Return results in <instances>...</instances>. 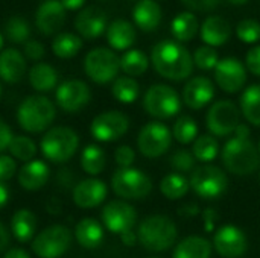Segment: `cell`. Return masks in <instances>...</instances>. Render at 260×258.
<instances>
[{
	"label": "cell",
	"mask_w": 260,
	"mask_h": 258,
	"mask_svg": "<svg viewBox=\"0 0 260 258\" xmlns=\"http://www.w3.org/2000/svg\"><path fill=\"white\" fill-rule=\"evenodd\" d=\"M151 62L155 71L169 81H184L193 71V58L189 50L174 40H163L152 47Z\"/></svg>",
	"instance_id": "cell-1"
},
{
	"label": "cell",
	"mask_w": 260,
	"mask_h": 258,
	"mask_svg": "<svg viewBox=\"0 0 260 258\" xmlns=\"http://www.w3.org/2000/svg\"><path fill=\"white\" fill-rule=\"evenodd\" d=\"M178 237V228L174 220L163 214H152L139 224L137 239L140 245L151 252H163L172 248Z\"/></svg>",
	"instance_id": "cell-2"
},
{
	"label": "cell",
	"mask_w": 260,
	"mask_h": 258,
	"mask_svg": "<svg viewBox=\"0 0 260 258\" xmlns=\"http://www.w3.org/2000/svg\"><path fill=\"white\" fill-rule=\"evenodd\" d=\"M224 169L236 176H247L257 172L260 167V155L257 146L250 138H230L221 152Z\"/></svg>",
	"instance_id": "cell-3"
},
{
	"label": "cell",
	"mask_w": 260,
	"mask_h": 258,
	"mask_svg": "<svg viewBox=\"0 0 260 258\" xmlns=\"http://www.w3.org/2000/svg\"><path fill=\"white\" fill-rule=\"evenodd\" d=\"M56 108L46 96H29L17 109V122L26 132H43L55 120Z\"/></svg>",
	"instance_id": "cell-4"
},
{
	"label": "cell",
	"mask_w": 260,
	"mask_h": 258,
	"mask_svg": "<svg viewBox=\"0 0 260 258\" xmlns=\"http://www.w3.org/2000/svg\"><path fill=\"white\" fill-rule=\"evenodd\" d=\"M40 148L43 157L50 163H67L79 148V137L72 128L55 126L43 135Z\"/></svg>",
	"instance_id": "cell-5"
},
{
	"label": "cell",
	"mask_w": 260,
	"mask_h": 258,
	"mask_svg": "<svg viewBox=\"0 0 260 258\" xmlns=\"http://www.w3.org/2000/svg\"><path fill=\"white\" fill-rule=\"evenodd\" d=\"M111 189L122 199L139 201L152 192V179L140 169L119 167L111 176Z\"/></svg>",
	"instance_id": "cell-6"
},
{
	"label": "cell",
	"mask_w": 260,
	"mask_h": 258,
	"mask_svg": "<svg viewBox=\"0 0 260 258\" xmlns=\"http://www.w3.org/2000/svg\"><path fill=\"white\" fill-rule=\"evenodd\" d=\"M143 109L157 120L172 119L181 109V97L171 85L155 84L143 96Z\"/></svg>",
	"instance_id": "cell-7"
},
{
	"label": "cell",
	"mask_w": 260,
	"mask_h": 258,
	"mask_svg": "<svg viewBox=\"0 0 260 258\" xmlns=\"http://www.w3.org/2000/svg\"><path fill=\"white\" fill-rule=\"evenodd\" d=\"M189 184L195 195L201 199H218L225 193L229 187V178L221 167L204 164L190 173Z\"/></svg>",
	"instance_id": "cell-8"
},
{
	"label": "cell",
	"mask_w": 260,
	"mask_h": 258,
	"mask_svg": "<svg viewBox=\"0 0 260 258\" xmlns=\"http://www.w3.org/2000/svg\"><path fill=\"white\" fill-rule=\"evenodd\" d=\"M241 123V109L232 100L215 102L206 114V126L213 137L225 138L235 134Z\"/></svg>",
	"instance_id": "cell-9"
},
{
	"label": "cell",
	"mask_w": 260,
	"mask_h": 258,
	"mask_svg": "<svg viewBox=\"0 0 260 258\" xmlns=\"http://www.w3.org/2000/svg\"><path fill=\"white\" fill-rule=\"evenodd\" d=\"M72 233L64 225L44 228L32 240V251L38 258H61L70 248Z\"/></svg>",
	"instance_id": "cell-10"
},
{
	"label": "cell",
	"mask_w": 260,
	"mask_h": 258,
	"mask_svg": "<svg viewBox=\"0 0 260 258\" xmlns=\"http://www.w3.org/2000/svg\"><path fill=\"white\" fill-rule=\"evenodd\" d=\"M84 70L93 82L108 84L116 79L120 70V58L107 47H98L87 53Z\"/></svg>",
	"instance_id": "cell-11"
},
{
	"label": "cell",
	"mask_w": 260,
	"mask_h": 258,
	"mask_svg": "<svg viewBox=\"0 0 260 258\" xmlns=\"http://www.w3.org/2000/svg\"><path fill=\"white\" fill-rule=\"evenodd\" d=\"M172 131L161 122L146 123L137 135V148L146 158H158L165 155L172 144Z\"/></svg>",
	"instance_id": "cell-12"
},
{
	"label": "cell",
	"mask_w": 260,
	"mask_h": 258,
	"mask_svg": "<svg viewBox=\"0 0 260 258\" xmlns=\"http://www.w3.org/2000/svg\"><path fill=\"white\" fill-rule=\"evenodd\" d=\"M128 129L129 119L123 113L116 109L98 114L90 125L91 137L102 143H110L122 138L128 132Z\"/></svg>",
	"instance_id": "cell-13"
},
{
	"label": "cell",
	"mask_w": 260,
	"mask_h": 258,
	"mask_svg": "<svg viewBox=\"0 0 260 258\" xmlns=\"http://www.w3.org/2000/svg\"><path fill=\"white\" fill-rule=\"evenodd\" d=\"M213 248L222 258H241L248 249L245 233L236 225H224L213 234Z\"/></svg>",
	"instance_id": "cell-14"
},
{
	"label": "cell",
	"mask_w": 260,
	"mask_h": 258,
	"mask_svg": "<svg viewBox=\"0 0 260 258\" xmlns=\"http://www.w3.org/2000/svg\"><path fill=\"white\" fill-rule=\"evenodd\" d=\"M101 217L104 227L110 233L122 236L133 230L137 220V213L136 208L125 201H111L102 208Z\"/></svg>",
	"instance_id": "cell-15"
},
{
	"label": "cell",
	"mask_w": 260,
	"mask_h": 258,
	"mask_svg": "<svg viewBox=\"0 0 260 258\" xmlns=\"http://www.w3.org/2000/svg\"><path fill=\"white\" fill-rule=\"evenodd\" d=\"M55 99L58 106L64 113L75 114L79 113L84 106H87V103L91 99V91L84 81L70 79L59 84L55 93Z\"/></svg>",
	"instance_id": "cell-16"
},
{
	"label": "cell",
	"mask_w": 260,
	"mask_h": 258,
	"mask_svg": "<svg viewBox=\"0 0 260 258\" xmlns=\"http://www.w3.org/2000/svg\"><path fill=\"white\" fill-rule=\"evenodd\" d=\"M215 81L222 91L235 94L247 84V67L236 58L219 59L215 67Z\"/></svg>",
	"instance_id": "cell-17"
},
{
	"label": "cell",
	"mask_w": 260,
	"mask_h": 258,
	"mask_svg": "<svg viewBox=\"0 0 260 258\" xmlns=\"http://www.w3.org/2000/svg\"><path fill=\"white\" fill-rule=\"evenodd\" d=\"M108 189L102 179L88 178L78 182L73 189V202L82 210H91L99 207L107 198Z\"/></svg>",
	"instance_id": "cell-18"
},
{
	"label": "cell",
	"mask_w": 260,
	"mask_h": 258,
	"mask_svg": "<svg viewBox=\"0 0 260 258\" xmlns=\"http://www.w3.org/2000/svg\"><path fill=\"white\" fill-rule=\"evenodd\" d=\"M215 97V85L206 76H197L187 81L183 87L181 99L190 109H201L212 102Z\"/></svg>",
	"instance_id": "cell-19"
},
{
	"label": "cell",
	"mask_w": 260,
	"mask_h": 258,
	"mask_svg": "<svg viewBox=\"0 0 260 258\" xmlns=\"http://www.w3.org/2000/svg\"><path fill=\"white\" fill-rule=\"evenodd\" d=\"M66 21V9L59 0H46L35 14V23L41 33L52 35L58 32Z\"/></svg>",
	"instance_id": "cell-20"
},
{
	"label": "cell",
	"mask_w": 260,
	"mask_h": 258,
	"mask_svg": "<svg viewBox=\"0 0 260 258\" xmlns=\"http://www.w3.org/2000/svg\"><path fill=\"white\" fill-rule=\"evenodd\" d=\"M75 27L84 38H98L107 32V14L96 6H88L78 14Z\"/></svg>",
	"instance_id": "cell-21"
},
{
	"label": "cell",
	"mask_w": 260,
	"mask_h": 258,
	"mask_svg": "<svg viewBox=\"0 0 260 258\" xmlns=\"http://www.w3.org/2000/svg\"><path fill=\"white\" fill-rule=\"evenodd\" d=\"M50 176V169L49 166L41 161V160H32L29 163H24L21 169L18 170L17 179L18 184L29 192L40 190L41 187L46 186Z\"/></svg>",
	"instance_id": "cell-22"
},
{
	"label": "cell",
	"mask_w": 260,
	"mask_h": 258,
	"mask_svg": "<svg viewBox=\"0 0 260 258\" xmlns=\"http://www.w3.org/2000/svg\"><path fill=\"white\" fill-rule=\"evenodd\" d=\"M201 38L210 47H219L230 40L232 26L221 15H210L201 24Z\"/></svg>",
	"instance_id": "cell-23"
},
{
	"label": "cell",
	"mask_w": 260,
	"mask_h": 258,
	"mask_svg": "<svg viewBox=\"0 0 260 258\" xmlns=\"http://www.w3.org/2000/svg\"><path fill=\"white\" fill-rule=\"evenodd\" d=\"M163 18L160 5L155 0H139L133 11V20L143 32L155 30Z\"/></svg>",
	"instance_id": "cell-24"
},
{
	"label": "cell",
	"mask_w": 260,
	"mask_h": 258,
	"mask_svg": "<svg viewBox=\"0 0 260 258\" xmlns=\"http://www.w3.org/2000/svg\"><path fill=\"white\" fill-rule=\"evenodd\" d=\"M26 71V61L17 49H6L0 53V78L8 84L21 81Z\"/></svg>",
	"instance_id": "cell-25"
},
{
	"label": "cell",
	"mask_w": 260,
	"mask_h": 258,
	"mask_svg": "<svg viewBox=\"0 0 260 258\" xmlns=\"http://www.w3.org/2000/svg\"><path fill=\"white\" fill-rule=\"evenodd\" d=\"M76 242L85 249H96L104 242V228L93 217L81 219L75 227Z\"/></svg>",
	"instance_id": "cell-26"
},
{
	"label": "cell",
	"mask_w": 260,
	"mask_h": 258,
	"mask_svg": "<svg viewBox=\"0 0 260 258\" xmlns=\"http://www.w3.org/2000/svg\"><path fill=\"white\" fill-rule=\"evenodd\" d=\"M107 40L114 50H126L136 41V29L123 18L114 20L107 27Z\"/></svg>",
	"instance_id": "cell-27"
},
{
	"label": "cell",
	"mask_w": 260,
	"mask_h": 258,
	"mask_svg": "<svg viewBox=\"0 0 260 258\" xmlns=\"http://www.w3.org/2000/svg\"><path fill=\"white\" fill-rule=\"evenodd\" d=\"M37 231V217L27 208L17 210L11 217V233L20 243L34 240Z\"/></svg>",
	"instance_id": "cell-28"
},
{
	"label": "cell",
	"mask_w": 260,
	"mask_h": 258,
	"mask_svg": "<svg viewBox=\"0 0 260 258\" xmlns=\"http://www.w3.org/2000/svg\"><path fill=\"white\" fill-rule=\"evenodd\" d=\"M212 243L200 236H189L183 239L172 254V258H210Z\"/></svg>",
	"instance_id": "cell-29"
},
{
	"label": "cell",
	"mask_w": 260,
	"mask_h": 258,
	"mask_svg": "<svg viewBox=\"0 0 260 258\" xmlns=\"http://www.w3.org/2000/svg\"><path fill=\"white\" fill-rule=\"evenodd\" d=\"M241 114L245 117V120L260 128V84H253L247 87L241 96Z\"/></svg>",
	"instance_id": "cell-30"
},
{
	"label": "cell",
	"mask_w": 260,
	"mask_h": 258,
	"mask_svg": "<svg viewBox=\"0 0 260 258\" xmlns=\"http://www.w3.org/2000/svg\"><path fill=\"white\" fill-rule=\"evenodd\" d=\"M198 30H200L198 18L193 12H189V11L180 12L177 17H174L171 23V32L178 43H186V41L193 40Z\"/></svg>",
	"instance_id": "cell-31"
},
{
	"label": "cell",
	"mask_w": 260,
	"mask_h": 258,
	"mask_svg": "<svg viewBox=\"0 0 260 258\" xmlns=\"http://www.w3.org/2000/svg\"><path fill=\"white\" fill-rule=\"evenodd\" d=\"M29 82L34 90L40 93L50 91L58 84V73L50 64H35L29 71Z\"/></svg>",
	"instance_id": "cell-32"
},
{
	"label": "cell",
	"mask_w": 260,
	"mask_h": 258,
	"mask_svg": "<svg viewBox=\"0 0 260 258\" xmlns=\"http://www.w3.org/2000/svg\"><path fill=\"white\" fill-rule=\"evenodd\" d=\"M107 166V155L98 144H87L81 154V167L85 173L96 176L104 172Z\"/></svg>",
	"instance_id": "cell-33"
},
{
	"label": "cell",
	"mask_w": 260,
	"mask_h": 258,
	"mask_svg": "<svg viewBox=\"0 0 260 258\" xmlns=\"http://www.w3.org/2000/svg\"><path fill=\"white\" fill-rule=\"evenodd\" d=\"M189 189H190L189 179L184 175L177 173V172L168 173L160 181V192L169 201H178V199L184 198L186 193L189 192Z\"/></svg>",
	"instance_id": "cell-34"
},
{
	"label": "cell",
	"mask_w": 260,
	"mask_h": 258,
	"mask_svg": "<svg viewBox=\"0 0 260 258\" xmlns=\"http://www.w3.org/2000/svg\"><path fill=\"white\" fill-rule=\"evenodd\" d=\"M149 67V58L139 49L126 50L120 58V70L129 78L142 76Z\"/></svg>",
	"instance_id": "cell-35"
},
{
	"label": "cell",
	"mask_w": 260,
	"mask_h": 258,
	"mask_svg": "<svg viewBox=\"0 0 260 258\" xmlns=\"http://www.w3.org/2000/svg\"><path fill=\"white\" fill-rule=\"evenodd\" d=\"M192 154H193L197 161L209 164V163H212L218 157V154H219V143H218V140L212 134L198 135L197 140L193 141Z\"/></svg>",
	"instance_id": "cell-36"
},
{
	"label": "cell",
	"mask_w": 260,
	"mask_h": 258,
	"mask_svg": "<svg viewBox=\"0 0 260 258\" xmlns=\"http://www.w3.org/2000/svg\"><path fill=\"white\" fill-rule=\"evenodd\" d=\"M111 93L114 99L120 103H134L140 94V85L134 78L122 76L114 81Z\"/></svg>",
	"instance_id": "cell-37"
},
{
	"label": "cell",
	"mask_w": 260,
	"mask_h": 258,
	"mask_svg": "<svg viewBox=\"0 0 260 258\" xmlns=\"http://www.w3.org/2000/svg\"><path fill=\"white\" fill-rule=\"evenodd\" d=\"M82 47V40L75 35V33H59L53 43H52V50L53 53L61 58V59H69L73 58Z\"/></svg>",
	"instance_id": "cell-38"
},
{
	"label": "cell",
	"mask_w": 260,
	"mask_h": 258,
	"mask_svg": "<svg viewBox=\"0 0 260 258\" xmlns=\"http://www.w3.org/2000/svg\"><path fill=\"white\" fill-rule=\"evenodd\" d=\"M172 137L180 144L193 143L198 137V125L190 116H181L175 120L172 128Z\"/></svg>",
	"instance_id": "cell-39"
},
{
	"label": "cell",
	"mask_w": 260,
	"mask_h": 258,
	"mask_svg": "<svg viewBox=\"0 0 260 258\" xmlns=\"http://www.w3.org/2000/svg\"><path fill=\"white\" fill-rule=\"evenodd\" d=\"M8 151L14 160L29 163L37 155V144L32 138H29L26 135H14Z\"/></svg>",
	"instance_id": "cell-40"
},
{
	"label": "cell",
	"mask_w": 260,
	"mask_h": 258,
	"mask_svg": "<svg viewBox=\"0 0 260 258\" xmlns=\"http://www.w3.org/2000/svg\"><path fill=\"white\" fill-rule=\"evenodd\" d=\"M5 32L6 36L12 41V43H24L29 38V26L26 23V20L23 17H11L6 24H5Z\"/></svg>",
	"instance_id": "cell-41"
},
{
	"label": "cell",
	"mask_w": 260,
	"mask_h": 258,
	"mask_svg": "<svg viewBox=\"0 0 260 258\" xmlns=\"http://www.w3.org/2000/svg\"><path fill=\"white\" fill-rule=\"evenodd\" d=\"M192 58H193V65H197L200 70H204V71L215 70V67L219 62L218 52L215 50V47H210V46L198 47L195 53L192 55Z\"/></svg>",
	"instance_id": "cell-42"
},
{
	"label": "cell",
	"mask_w": 260,
	"mask_h": 258,
	"mask_svg": "<svg viewBox=\"0 0 260 258\" xmlns=\"http://www.w3.org/2000/svg\"><path fill=\"white\" fill-rule=\"evenodd\" d=\"M195 157L192 152H189L187 149H178L175 151L171 158H169V164L174 170H177V173H187V172H193L197 167H195Z\"/></svg>",
	"instance_id": "cell-43"
},
{
	"label": "cell",
	"mask_w": 260,
	"mask_h": 258,
	"mask_svg": "<svg viewBox=\"0 0 260 258\" xmlns=\"http://www.w3.org/2000/svg\"><path fill=\"white\" fill-rule=\"evenodd\" d=\"M236 35L242 43L254 44L260 40V23L254 18H245L238 23Z\"/></svg>",
	"instance_id": "cell-44"
},
{
	"label": "cell",
	"mask_w": 260,
	"mask_h": 258,
	"mask_svg": "<svg viewBox=\"0 0 260 258\" xmlns=\"http://www.w3.org/2000/svg\"><path fill=\"white\" fill-rule=\"evenodd\" d=\"M114 160H116V163H117V166H119L120 169H123V167H131L133 163L136 161V152H134V149H133L131 146L122 144V146H119V148L116 149V152H114Z\"/></svg>",
	"instance_id": "cell-45"
},
{
	"label": "cell",
	"mask_w": 260,
	"mask_h": 258,
	"mask_svg": "<svg viewBox=\"0 0 260 258\" xmlns=\"http://www.w3.org/2000/svg\"><path fill=\"white\" fill-rule=\"evenodd\" d=\"M17 172L15 160L11 155H0V181H9Z\"/></svg>",
	"instance_id": "cell-46"
},
{
	"label": "cell",
	"mask_w": 260,
	"mask_h": 258,
	"mask_svg": "<svg viewBox=\"0 0 260 258\" xmlns=\"http://www.w3.org/2000/svg\"><path fill=\"white\" fill-rule=\"evenodd\" d=\"M245 67L248 71H251L254 76L260 78V46H254L247 52L245 56Z\"/></svg>",
	"instance_id": "cell-47"
},
{
	"label": "cell",
	"mask_w": 260,
	"mask_h": 258,
	"mask_svg": "<svg viewBox=\"0 0 260 258\" xmlns=\"http://www.w3.org/2000/svg\"><path fill=\"white\" fill-rule=\"evenodd\" d=\"M12 138H14L12 129L3 119H0V154L5 152L6 149H9Z\"/></svg>",
	"instance_id": "cell-48"
},
{
	"label": "cell",
	"mask_w": 260,
	"mask_h": 258,
	"mask_svg": "<svg viewBox=\"0 0 260 258\" xmlns=\"http://www.w3.org/2000/svg\"><path fill=\"white\" fill-rule=\"evenodd\" d=\"M24 55L29 59H41L44 56V47L40 41H27L24 44Z\"/></svg>",
	"instance_id": "cell-49"
},
{
	"label": "cell",
	"mask_w": 260,
	"mask_h": 258,
	"mask_svg": "<svg viewBox=\"0 0 260 258\" xmlns=\"http://www.w3.org/2000/svg\"><path fill=\"white\" fill-rule=\"evenodd\" d=\"M181 2L195 11H212L219 5L221 0H181Z\"/></svg>",
	"instance_id": "cell-50"
},
{
	"label": "cell",
	"mask_w": 260,
	"mask_h": 258,
	"mask_svg": "<svg viewBox=\"0 0 260 258\" xmlns=\"http://www.w3.org/2000/svg\"><path fill=\"white\" fill-rule=\"evenodd\" d=\"M203 217H204V222H206V231H212L213 230V224H215V220L218 217L216 211L209 208V210H206L203 213Z\"/></svg>",
	"instance_id": "cell-51"
},
{
	"label": "cell",
	"mask_w": 260,
	"mask_h": 258,
	"mask_svg": "<svg viewBox=\"0 0 260 258\" xmlns=\"http://www.w3.org/2000/svg\"><path fill=\"white\" fill-rule=\"evenodd\" d=\"M120 240H122V243L125 245V246H134L137 242H139V239H137V233H134L133 230L131 231H128V233H123L122 236H120Z\"/></svg>",
	"instance_id": "cell-52"
},
{
	"label": "cell",
	"mask_w": 260,
	"mask_h": 258,
	"mask_svg": "<svg viewBox=\"0 0 260 258\" xmlns=\"http://www.w3.org/2000/svg\"><path fill=\"white\" fill-rule=\"evenodd\" d=\"M61 5L64 6V9H69V11H75V9H79L84 6L85 0H59Z\"/></svg>",
	"instance_id": "cell-53"
},
{
	"label": "cell",
	"mask_w": 260,
	"mask_h": 258,
	"mask_svg": "<svg viewBox=\"0 0 260 258\" xmlns=\"http://www.w3.org/2000/svg\"><path fill=\"white\" fill-rule=\"evenodd\" d=\"M8 243H9V233L6 230V227L0 222V252L6 249Z\"/></svg>",
	"instance_id": "cell-54"
},
{
	"label": "cell",
	"mask_w": 260,
	"mask_h": 258,
	"mask_svg": "<svg viewBox=\"0 0 260 258\" xmlns=\"http://www.w3.org/2000/svg\"><path fill=\"white\" fill-rule=\"evenodd\" d=\"M181 216H197L198 213H200V210H198V207L195 205V204H187V205H184V207H181L180 208V211H178Z\"/></svg>",
	"instance_id": "cell-55"
},
{
	"label": "cell",
	"mask_w": 260,
	"mask_h": 258,
	"mask_svg": "<svg viewBox=\"0 0 260 258\" xmlns=\"http://www.w3.org/2000/svg\"><path fill=\"white\" fill-rule=\"evenodd\" d=\"M3 258H30V255L24 249H21V248H12L11 251H8L5 254Z\"/></svg>",
	"instance_id": "cell-56"
},
{
	"label": "cell",
	"mask_w": 260,
	"mask_h": 258,
	"mask_svg": "<svg viewBox=\"0 0 260 258\" xmlns=\"http://www.w3.org/2000/svg\"><path fill=\"white\" fill-rule=\"evenodd\" d=\"M8 201H9V190L6 184L0 181V210L8 204Z\"/></svg>",
	"instance_id": "cell-57"
},
{
	"label": "cell",
	"mask_w": 260,
	"mask_h": 258,
	"mask_svg": "<svg viewBox=\"0 0 260 258\" xmlns=\"http://www.w3.org/2000/svg\"><path fill=\"white\" fill-rule=\"evenodd\" d=\"M235 137H239V138H250V128H248V125L239 123V126H238L236 131H235Z\"/></svg>",
	"instance_id": "cell-58"
},
{
	"label": "cell",
	"mask_w": 260,
	"mask_h": 258,
	"mask_svg": "<svg viewBox=\"0 0 260 258\" xmlns=\"http://www.w3.org/2000/svg\"><path fill=\"white\" fill-rule=\"evenodd\" d=\"M232 5H238V6H241V5H245V3H248L250 0H229Z\"/></svg>",
	"instance_id": "cell-59"
},
{
	"label": "cell",
	"mask_w": 260,
	"mask_h": 258,
	"mask_svg": "<svg viewBox=\"0 0 260 258\" xmlns=\"http://www.w3.org/2000/svg\"><path fill=\"white\" fill-rule=\"evenodd\" d=\"M2 47H3V36H2V33H0V50H2Z\"/></svg>",
	"instance_id": "cell-60"
},
{
	"label": "cell",
	"mask_w": 260,
	"mask_h": 258,
	"mask_svg": "<svg viewBox=\"0 0 260 258\" xmlns=\"http://www.w3.org/2000/svg\"><path fill=\"white\" fill-rule=\"evenodd\" d=\"M257 151H259V155H260V140H259V143H257Z\"/></svg>",
	"instance_id": "cell-61"
},
{
	"label": "cell",
	"mask_w": 260,
	"mask_h": 258,
	"mask_svg": "<svg viewBox=\"0 0 260 258\" xmlns=\"http://www.w3.org/2000/svg\"><path fill=\"white\" fill-rule=\"evenodd\" d=\"M0 96H2V85H0Z\"/></svg>",
	"instance_id": "cell-62"
},
{
	"label": "cell",
	"mask_w": 260,
	"mask_h": 258,
	"mask_svg": "<svg viewBox=\"0 0 260 258\" xmlns=\"http://www.w3.org/2000/svg\"><path fill=\"white\" fill-rule=\"evenodd\" d=\"M151 258H155V257H151Z\"/></svg>",
	"instance_id": "cell-63"
}]
</instances>
